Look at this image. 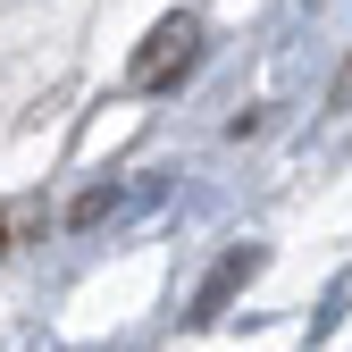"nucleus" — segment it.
<instances>
[{
  "instance_id": "obj_1",
  "label": "nucleus",
  "mask_w": 352,
  "mask_h": 352,
  "mask_svg": "<svg viewBox=\"0 0 352 352\" xmlns=\"http://www.w3.org/2000/svg\"><path fill=\"white\" fill-rule=\"evenodd\" d=\"M193 59H201V17H160L143 34V51L126 59V84L135 93H168V84L193 76Z\"/></svg>"
},
{
  "instance_id": "obj_2",
  "label": "nucleus",
  "mask_w": 352,
  "mask_h": 352,
  "mask_svg": "<svg viewBox=\"0 0 352 352\" xmlns=\"http://www.w3.org/2000/svg\"><path fill=\"white\" fill-rule=\"evenodd\" d=\"M252 269H260V252H235V260H218V277H210V285L193 294V319H218V302H227V294H235V285H243Z\"/></svg>"
},
{
  "instance_id": "obj_3",
  "label": "nucleus",
  "mask_w": 352,
  "mask_h": 352,
  "mask_svg": "<svg viewBox=\"0 0 352 352\" xmlns=\"http://www.w3.org/2000/svg\"><path fill=\"white\" fill-rule=\"evenodd\" d=\"M0 252H9V201H0Z\"/></svg>"
}]
</instances>
